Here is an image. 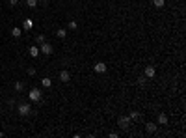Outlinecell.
Returning a JSON list of instances; mask_svg holds the SVG:
<instances>
[{
  "label": "cell",
  "mask_w": 186,
  "mask_h": 138,
  "mask_svg": "<svg viewBox=\"0 0 186 138\" xmlns=\"http://www.w3.org/2000/svg\"><path fill=\"white\" fill-rule=\"evenodd\" d=\"M60 80H62V82H69V80H71V73H69L67 69H63L62 73H60Z\"/></svg>",
  "instance_id": "8"
},
{
  "label": "cell",
  "mask_w": 186,
  "mask_h": 138,
  "mask_svg": "<svg viewBox=\"0 0 186 138\" xmlns=\"http://www.w3.org/2000/svg\"><path fill=\"white\" fill-rule=\"evenodd\" d=\"M52 45L50 43H41V49H39V52L41 54H45V56H49V54H52Z\"/></svg>",
  "instance_id": "4"
},
{
  "label": "cell",
  "mask_w": 186,
  "mask_h": 138,
  "mask_svg": "<svg viewBox=\"0 0 186 138\" xmlns=\"http://www.w3.org/2000/svg\"><path fill=\"white\" fill-rule=\"evenodd\" d=\"M15 90H17V92H22V90H24V84H22L21 80H17L15 82Z\"/></svg>",
  "instance_id": "18"
},
{
  "label": "cell",
  "mask_w": 186,
  "mask_h": 138,
  "mask_svg": "<svg viewBox=\"0 0 186 138\" xmlns=\"http://www.w3.org/2000/svg\"><path fill=\"white\" fill-rule=\"evenodd\" d=\"M28 75H30V77H34V75H35V69L30 67V69H28Z\"/></svg>",
  "instance_id": "22"
},
{
  "label": "cell",
  "mask_w": 186,
  "mask_h": 138,
  "mask_svg": "<svg viewBox=\"0 0 186 138\" xmlns=\"http://www.w3.org/2000/svg\"><path fill=\"white\" fill-rule=\"evenodd\" d=\"M129 118H130V121H136L138 118H140V114H138V112H130V116H129Z\"/></svg>",
  "instance_id": "19"
},
{
  "label": "cell",
  "mask_w": 186,
  "mask_h": 138,
  "mask_svg": "<svg viewBox=\"0 0 186 138\" xmlns=\"http://www.w3.org/2000/svg\"><path fill=\"white\" fill-rule=\"evenodd\" d=\"M17 4H19V0H9V6H11V7L17 6Z\"/></svg>",
  "instance_id": "23"
},
{
  "label": "cell",
  "mask_w": 186,
  "mask_h": 138,
  "mask_svg": "<svg viewBox=\"0 0 186 138\" xmlns=\"http://www.w3.org/2000/svg\"><path fill=\"white\" fill-rule=\"evenodd\" d=\"M26 6L34 10V7H37V0H26Z\"/></svg>",
  "instance_id": "17"
},
{
  "label": "cell",
  "mask_w": 186,
  "mask_h": 138,
  "mask_svg": "<svg viewBox=\"0 0 186 138\" xmlns=\"http://www.w3.org/2000/svg\"><path fill=\"white\" fill-rule=\"evenodd\" d=\"M22 28H24V30H32V28H34V21H32V19L22 21Z\"/></svg>",
  "instance_id": "10"
},
{
  "label": "cell",
  "mask_w": 186,
  "mask_h": 138,
  "mask_svg": "<svg viewBox=\"0 0 186 138\" xmlns=\"http://www.w3.org/2000/svg\"><path fill=\"white\" fill-rule=\"evenodd\" d=\"M76 26H78L76 21H69V28H71V30H76Z\"/></svg>",
  "instance_id": "20"
},
{
  "label": "cell",
  "mask_w": 186,
  "mask_h": 138,
  "mask_svg": "<svg viewBox=\"0 0 186 138\" xmlns=\"http://www.w3.org/2000/svg\"><path fill=\"white\" fill-rule=\"evenodd\" d=\"M21 34H22L21 28H11V35H13V37H21Z\"/></svg>",
  "instance_id": "14"
},
{
  "label": "cell",
  "mask_w": 186,
  "mask_h": 138,
  "mask_svg": "<svg viewBox=\"0 0 186 138\" xmlns=\"http://www.w3.org/2000/svg\"><path fill=\"white\" fill-rule=\"evenodd\" d=\"M28 97H30V101H34V103H41V101H43L41 90H39V88H32L28 92Z\"/></svg>",
  "instance_id": "1"
},
{
  "label": "cell",
  "mask_w": 186,
  "mask_h": 138,
  "mask_svg": "<svg viewBox=\"0 0 186 138\" xmlns=\"http://www.w3.org/2000/svg\"><path fill=\"white\" fill-rule=\"evenodd\" d=\"M164 4H166V0H153V6L158 7V10H160V7H164Z\"/></svg>",
  "instance_id": "13"
},
{
  "label": "cell",
  "mask_w": 186,
  "mask_h": 138,
  "mask_svg": "<svg viewBox=\"0 0 186 138\" xmlns=\"http://www.w3.org/2000/svg\"><path fill=\"white\" fill-rule=\"evenodd\" d=\"M156 127H158V125L156 123H151V121H149V123H145V129H147L149 135H155V133H156Z\"/></svg>",
  "instance_id": "9"
},
{
  "label": "cell",
  "mask_w": 186,
  "mask_h": 138,
  "mask_svg": "<svg viewBox=\"0 0 186 138\" xmlns=\"http://www.w3.org/2000/svg\"><path fill=\"white\" fill-rule=\"evenodd\" d=\"M155 75H156L155 65H147V67H145V73H143V77H145V78H153Z\"/></svg>",
  "instance_id": "5"
},
{
  "label": "cell",
  "mask_w": 186,
  "mask_h": 138,
  "mask_svg": "<svg viewBox=\"0 0 186 138\" xmlns=\"http://www.w3.org/2000/svg\"><path fill=\"white\" fill-rule=\"evenodd\" d=\"M41 86H43V88H50V86H52V80H50L49 77L41 78Z\"/></svg>",
  "instance_id": "12"
},
{
  "label": "cell",
  "mask_w": 186,
  "mask_h": 138,
  "mask_svg": "<svg viewBox=\"0 0 186 138\" xmlns=\"http://www.w3.org/2000/svg\"><path fill=\"white\" fill-rule=\"evenodd\" d=\"M156 121H158V125H166L168 123V116H166V114H158Z\"/></svg>",
  "instance_id": "11"
},
{
  "label": "cell",
  "mask_w": 186,
  "mask_h": 138,
  "mask_svg": "<svg viewBox=\"0 0 186 138\" xmlns=\"http://www.w3.org/2000/svg\"><path fill=\"white\" fill-rule=\"evenodd\" d=\"M28 54H30L32 58H37L39 56V47L37 45H32L30 49H28Z\"/></svg>",
  "instance_id": "7"
},
{
  "label": "cell",
  "mask_w": 186,
  "mask_h": 138,
  "mask_svg": "<svg viewBox=\"0 0 186 138\" xmlns=\"http://www.w3.org/2000/svg\"><path fill=\"white\" fill-rule=\"evenodd\" d=\"M93 69L97 71V73H106V69H108V67H106L104 62H99V64H95V67H93Z\"/></svg>",
  "instance_id": "6"
},
{
  "label": "cell",
  "mask_w": 186,
  "mask_h": 138,
  "mask_svg": "<svg viewBox=\"0 0 186 138\" xmlns=\"http://www.w3.org/2000/svg\"><path fill=\"white\" fill-rule=\"evenodd\" d=\"M41 43H45V35H43V34L35 35V45H41Z\"/></svg>",
  "instance_id": "15"
},
{
  "label": "cell",
  "mask_w": 186,
  "mask_h": 138,
  "mask_svg": "<svg viewBox=\"0 0 186 138\" xmlns=\"http://www.w3.org/2000/svg\"><path fill=\"white\" fill-rule=\"evenodd\" d=\"M17 112H19V116H28V114L32 112V106L30 105H19V108H17Z\"/></svg>",
  "instance_id": "3"
},
{
  "label": "cell",
  "mask_w": 186,
  "mask_h": 138,
  "mask_svg": "<svg viewBox=\"0 0 186 138\" xmlns=\"http://www.w3.org/2000/svg\"><path fill=\"white\" fill-rule=\"evenodd\" d=\"M117 125H119L123 131H126V129L130 127V118H129V116H121L119 120H117Z\"/></svg>",
  "instance_id": "2"
},
{
  "label": "cell",
  "mask_w": 186,
  "mask_h": 138,
  "mask_svg": "<svg viewBox=\"0 0 186 138\" xmlns=\"http://www.w3.org/2000/svg\"><path fill=\"white\" fill-rule=\"evenodd\" d=\"M145 82H147V80H145V77H140V78H138V84H140V86H145Z\"/></svg>",
  "instance_id": "21"
},
{
  "label": "cell",
  "mask_w": 186,
  "mask_h": 138,
  "mask_svg": "<svg viewBox=\"0 0 186 138\" xmlns=\"http://www.w3.org/2000/svg\"><path fill=\"white\" fill-rule=\"evenodd\" d=\"M65 35H67V32H65L63 28H60V30L56 32V37H60V39H65Z\"/></svg>",
  "instance_id": "16"
}]
</instances>
